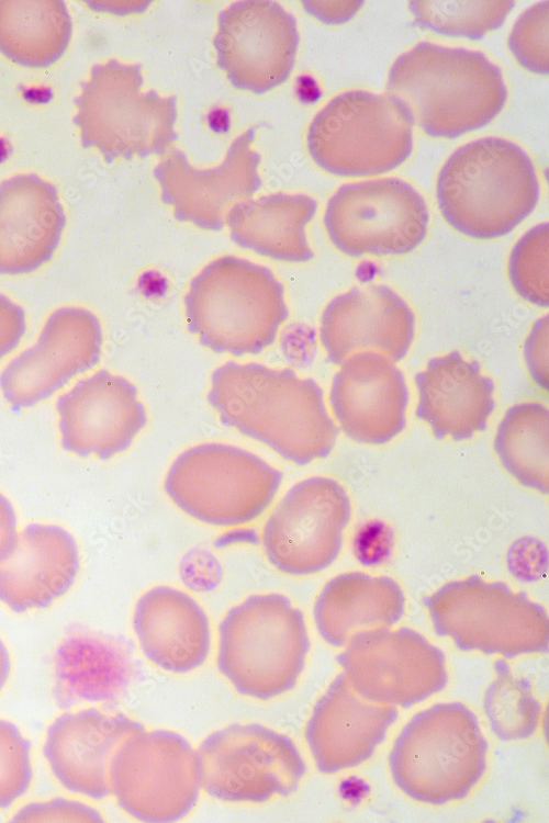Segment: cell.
<instances>
[{
    "label": "cell",
    "mask_w": 549,
    "mask_h": 823,
    "mask_svg": "<svg viewBox=\"0 0 549 823\" xmlns=\"http://www.w3.org/2000/svg\"><path fill=\"white\" fill-rule=\"evenodd\" d=\"M220 672L245 696L268 700L292 689L310 649L303 613L277 593L251 595L219 625Z\"/></svg>",
    "instance_id": "obj_6"
},
{
    "label": "cell",
    "mask_w": 549,
    "mask_h": 823,
    "mask_svg": "<svg viewBox=\"0 0 549 823\" xmlns=\"http://www.w3.org/2000/svg\"><path fill=\"white\" fill-rule=\"evenodd\" d=\"M515 291L526 301L549 305V224L529 229L514 246L508 263Z\"/></svg>",
    "instance_id": "obj_35"
},
{
    "label": "cell",
    "mask_w": 549,
    "mask_h": 823,
    "mask_svg": "<svg viewBox=\"0 0 549 823\" xmlns=\"http://www.w3.org/2000/svg\"><path fill=\"white\" fill-rule=\"evenodd\" d=\"M350 514L349 497L336 481L314 476L294 484L264 526L268 561L296 576L328 567L340 552Z\"/></svg>",
    "instance_id": "obj_15"
},
{
    "label": "cell",
    "mask_w": 549,
    "mask_h": 823,
    "mask_svg": "<svg viewBox=\"0 0 549 823\" xmlns=\"http://www.w3.org/2000/svg\"><path fill=\"white\" fill-rule=\"evenodd\" d=\"M206 398L225 426L298 465L328 456L338 437L323 388L291 369L228 361L212 373Z\"/></svg>",
    "instance_id": "obj_1"
},
{
    "label": "cell",
    "mask_w": 549,
    "mask_h": 823,
    "mask_svg": "<svg viewBox=\"0 0 549 823\" xmlns=\"http://www.w3.org/2000/svg\"><path fill=\"white\" fill-rule=\"evenodd\" d=\"M549 2L541 1L527 9L515 22L508 47L517 63L538 75L549 72Z\"/></svg>",
    "instance_id": "obj_36"
},
{
    "label": "cell",
    "mask_w": 549,
    "mask_h": 823,
    "mask_svg": "<svg viewBox=\"0 0 549 823\" xmlns=\"http://www.w3.org/2000/svg\"><path fill=\"white\" fill-rule=\"evenodd\" d=\"M66 225L56 187L37 174L0 183V274L34 272L48 262Z\"/></svg>",
    "instance_id": "obj_24"
},
{
    "label": "cell",
    "mask_w": 549,
    "mask_h": 823,
    "mask_svg": "<svg viewBox=\"0 0 549 823\" xmlns=\"http://www.w3.org/2000/svg\"><path fill=\"white\" fill-rule=\"evenodd\" d=\"M142 65L117 59L94 65L75 100L74 123L82 147L97 148L104 161L164 155L178 138L176 95L142 91Z\"/></svg>",
    "instance_id": "obj_7"
},
{
    "label": "cell",
    "mask_w": 549,
    "mask_h": 823,
    "mask_svg": "<svg viewBox=\"0 0 549 823\" xmlns=\"http://www.w3.org/2000/svg\"><path fill=\"white\" fill-rule=\"evenodd\" d=\"M142 731L141 723L122 713L67 712L48 728L43 754L66 789L102 799L112 793L110 765L116 749Z\"/></svg>",
    "instance_id": "obj_22"
},
{
    "label": "cell",
    "mask_w": 549,
    "mask_h": 823,
    "mask_svg": "<svg viewBox=\"0 0 549 823\" xmlns=\"http://www.w3.org/2000/svg\"><path fill=\"white\" fill-rule=\"evenodd\" d=\"M16 538L15 510L11 501L0 493V561L12 551Z\"/></svg>",
    "instance_id": "obj_42"
},
{
    "label": "cell",
    "mask_w": 549,
    "mask_h": 823,
    "mask_svg": "<svg viewBox=\"0 0 549 823\" xmlns=\"http://www.w3.org/2000/svg\"><path fill=\"white\" fill-rule=\"evenodd\" d=\"M525 358L534 380L548 390V315L535 323L525 343Z\"/></svg>",
    "instance_id": "obj_39"
},
{
    "label": "cell",
    "mask_w": 549,
    "mask_h": 823,
    "mask_svg": "<svg viewBox=\"0 0 549 823\" xmlns=\"http://www.w3.org/2000/svg\"><path fill=\"white\" fill-rule=\"evenodd\" d=\"M306 12L326 24L349 21L363 5V1H303Z\"/></svg>",
    "instance_id": "obj_41"
},
{
    "label": "cell",
    "mask_w": 549,
    "mask_h": 823,
    "mask_svg": "<svg viewBox=\"0 0 549 823\" xmlns=\"http://www.w3.org/2000/svg\"><path fill=\"white\" fill-rule=\"evenodd\" d=\"M71 18L60 0H0V53L27 68H45L66 52Z\"/></svg>",
    "instance_id": "obj_31"
},
{
    "label": "cell",
    "mask_w": 549,
    "mask_h": 823,
    "mask_svg": "<svg viewBox=\"0 0 549 823\" xmlns=\"http://www.w3.org/2000/svg\"><path fill=\"white\" fill-rule=\"evenodd\" d=\"M282 473L253 452L217 442L181 452L169 466L164 488L190 517L217 527L257 519L273 500Z\"/></svg>",
    "instance_id": "obj_8"
},
{
    "label": "cell",
    "mask_w": 549,
    "mask_h": 823,
    "mask_svg": "<svg viewBox=\"0 0 549 823\" xmlns=\"http://www.w3.org/2000/svg\"><path fill=\"white\" fill-rule=\"evenodd\" d=\"M329 399L345 435L360 443H386L406 425L404 375L377 352L363 351L345 360L333 377Z\"/></svg>",
    "instance_id": "obj_21"
},
{
    "label": "cell",
    "mask_w": 549,
    "mask_h": 823,
    "mask_svg": "<svg viewBox=\"0 0 549 823\" xmlns=\"http://www.w3.org/2000/svg\"><path fill=\"white\" fill-rule=\"evenodd\" d=\"M79 564L70 532L57 525L30 523L0 561V601L16 613L44 609L69 590Z\"/></svg>",
    "instance_id": "obj_25"
},
{
    "label": "cell",
    "mask_w": 549,
    "mask_h": 823,
    "mask_svg": "<svg viewBox=\"0 0 549 823\" xmlns=\"http://www.w3.org/2000/svg\"><path fill=\"white\" fill-rule=\"evenodd\" d=\"M259 126L235 138L223 162L213 169L193 168L186 154L177 148L155 167L153 173L161 187V200L173 207L177 221L220 230L231 205L251 198L260 189L261 157L250 147Z\"/></svg>",
    "instance_id": "obj_18"
},
{
    "label": "cell",
    "mask_w": 549,
    "mask_h": 823,
    "mask_svg": "<svg viewBox=\"0 0 549 823\" xmlns=\"http://www.w3.org/2000/svg\"><path fill=\"white\" fill-rule=\"evenodd\" d=\"M317 202L305 194L274 193L235 203L226 214L231 239L258 255L287 262L314 258L305 236Z\"/></svg>",
    "instance_id": "obj_30"
},
{
    "label": "cell",
    "mask_w": 549,
    "mask_h": 823,
    "mask_svg": "<svg viewBox=\"0 0 549 823\" xmlns=\"http://www.w3.org/2000/svg\"><path fill=\"white\" fill-rule=\"evenodd\" d=\"M415 317L406 302L383 284L355 286L323 311L320 338L327 360L341 365L363 351L402 360L414 338Z\"/></svg>",
    "instance_id": "obj_20"
},
{
    "label": "cell",
    "mask_w": 549,
    "mask_h": 823,
    "mask_svg": "<svg viewBox=\"0 0 549 823\" xmlns=\"http://www.w3.org/2000/svg\"><path fill=\"white\" fill-rule=\"evenodd\" d=\"M10 673V657L5 645L0 640V690L4 686Z\"/></svg>",
    "instance_id": "obj_43"
},
{
    "label": "cell",
    "mask_w": 549,
    "mask_h": 823,
    "mask_svg": "<svg viewBox=\"0 0 549 823\" xmlns=\"http://www.w3.org/2000/svg\"><path fill=\"white\" fill-rule=\"evenodd\" d=\"M110 783L120 807L133 818L178 821L198 801L201 783L197 752L176 732H138L116 749Z\"/></svg>",
    "instance_id": "obj_12"
},
{
    "label": "cell",
    "mask_w": 549,
    "mask_h": 823,
    "mask_svg": "<svg viewBox=\"0 0 549 823\" xmlns=\"http://www.w3.org/2000/svg\"><path fill=\"white\" fill-rule=\"evenodd\" d=\"M486 752L478 718L467 706L437 703L402 729L389 765L406 796L439 805L469 793L486 768Z\"/></svg>",
    "instance_id": "obj_5"
},
{
    "label": "cell",
    "mask_w": 549,
    "mask_h": 823,
    "mask_svg": "<svg viewBox=\"0 0 549 823\" xmlns=\"http://www.w3.org/2000/svg\"><path fill=\"white\" fill-rule=\"evenodd\" d=\"M307 149L323 170L369 177L402 165L413 150L412 124L395 102L363 90L340 93L313 119Z\"/></svg>",
    "instance_id": "obj_10"
},
{
    "label": "cell",
    "mask_w": 549,
    "mask_h": 823,
    "mask_svg": "<svg viewBox=\"0 0 549 823\" xmlns=\"http://www.w3.org/2000/svg\"><path fill=\"white\" fill-rule=\"evenodd\" d=\"M428 221L423 196L399 178L344 184L324 215L330 241L350 257L411 252L425 238Z\"/></svg>",
    "instance_id": "obj_13"
},
{
    "label": "cell",
    "mask_w": 549,
    "mask_h": 823,
    "mask_svg": "<svg viewBox=\"0 0 549 823\" xmlns=\"http://www.w3.org/2000/svg\"><path fill=\"white\" fill-rule=\"evenodd\" d=\"M54 697L58 707L116 699L130 683L133 661L125 642L101 632H69L55 653Z\"/></svg>",
    "instance_id": "obj_28"
},
{
    "label": "cell",
    "mask_w": 549,
    "mask_h": 823,
    "mask_svg": "<svg viewBox=\"0 0 549 823\" xmlns=\"http://www.w3.org/2000/svg\"><path fill=\"white\" fill-rule=\"evenodd\" d=\"M13 822H103L100 813L78 801L56 798L22 808Z\"/></svg>",
    "instance_id": "obj_38"
},
{
    "label": "cell",
    "mask_w": 549,
    "mask_h": 823,
    "mask_svg": "<svg viewBox=\"0 0 549 823\" xmlns=\"http://www.w3.org/2000/svg\"><path fill=\"white\" fill-rule=\"evenodd\" d=\"M386 93L412 125L449 139L488 125L507 100L501 68L483 53L428 42L395 59Z\"/></svg>",
    "instance_id": "obj_2"
},
{
    "label": "cell",
    "mask_w": 549,
    "mask_h": 823,
    "mask_svg": "<svg viewBox=\"0 0 549 823\" xmlns=\"http://www.w3.org/2000/svg\"><path fill=\"white\" fill-rule=\"evenodd\" d=\"M397 715L395 706L363 699L339 674L316 702L305 729L317 769L333 774L368 759Z\"/></svg>",
    "instance_id": "obj_23"
},
{
    "label": "cell",
    "mask_w": 549,
    "mask_h": 823,
    "mask_svg": "<svg viewBox=\"0 0 549 823\" xmlns=\"http://www.w3.org/2000/svg\"><path fill=\"white\" fill-rule=\"evenodd\" d=\"M345 646L336 661L366 700L408 708L447 685L444 652L413 629L361 630Z\"/></svg>",
    "instance_id": "obj_14"
},
{
    "label": "cell",
    "mask_w": 549,
    "mask_h": 823,
    "mask_svg": "<svg viewBox=\"0 0 549 823\" xmlns=\"http://www.w3.org/2000/svg\"><path fill=\"white\" fill-rule=\"evenodd\" d=\"M434 630L450 636L462 651H480L514 658L548 650L546 609L505 583L479 575L445 584L423 599Z\"/></svg>",
    "instance_id": "obj_9"
},
{
    "label": "cell",
    "mask_w": 549,
    "mask_h": 823,
    "mask_svg": "<svg viewBox=\"0 0 549 823\" xmlns=\"http://www.w3.org/2000/svg\"><path fill=\"white\" fill-rule=\"evenodd\" d=\"M418 391L416 417L426 421L437 439L472 438L486 429L495 407L494 383L481 373L480 363L459 351L428 360L415 375Z\"/></svg>",
    "instance_id": "obj_26"
},
{
    "label": "cell",
    "mask_w": 549,
    "mask_h": 823,
    "mask_svg": "<svg viewBox=\"0 0 549 823\" xmlns=\"http://www.w3.org/2000/svg\"><path fill=\"white\" fill-rule=\"evenodd\" d=\"M188 329L202 346L236 357L273 343L289 317L284 289L272 271L234 256L209 263L184 296Z\"/></svg>",
    "instance_id": "obj_4"
},
{
    "label": "cell",
    "mask_w": 549,
    "mask_h": 823,
    "mask_svg": "<svg viewBox=\"0 0 549 823\" xmlns=\"http://www.w3.org/2000/svg\"><path fill=\"white\" fill-rule=\"evenodd\" d=\"M494 669L496 678L486 689L483 701L491 730L502 741L530 737L541 712L530 683L516 677L504 659H497Z\"/></svg>",
    "instance_id": "obj_33"
},
{
    "label": "cell",
    "mask_w": 549,
    "mask_h": 823,
    "mask_svg": "<svg viewBox=\"0 0 549 823\" xmlns=\"http://www.w3.org/2000/svg\"><path fill=\"white\" fill-rule=\"evenodd\" d=\"M102 327L83 307L54 311L34 346L12 359L0 374V388L14 408L47 399L101 356Z\"/></svg>",
    "instance_id": "obj_17"
},
{
    "label": "cell",
    "mask_w": 549,
    "mask_h": 823,
    "mask_svg": "<svg viewBox=\"0 0 549 823\" xmlns=\"http://www.w3.org/2000/svg\"><path fill=\"white\" fill-rule=\"evenodd\" d=\"M197 758L203 789L234 802L289 797L306 770L289 736L258 723L232 724L210 734Z\"/></svg>",
    "instance_id": "obj_11"
},
{
    "label": "cell",
    "mask_w": 549,
    "mask_h": 823,
    "mask_svg": "<svg viewBox=\"0 0 549 823\" xmlns=\"http://www.w3.org/2000/svg\"><path fill=\"white\" fill-rule=\"evenodd\" d=\"M540 187L517 144L484 137L455 150L439 171L436 196L445 219L477 239L507 235L535 210Z\"/></svg>",
    "instance_id": "obj_3"
},
{
    "label": "cell",
    "mask_w": 549,
    "mask_h": 823,
    "mask_svg": "<svg viewBox=\"0 0 549 823\" xmlns=\"http://www.w3.org/2000/svg\"><path fill=\"white\" fill-rule=\"evenodd\" d=\"M299 41L295 18L278 2L244 0L219 14L213 45L232 84L262 94L288 80Z\"/></svg>",
    "instance_id": "obj_16"
},
{
    "label": "cell",
    "mask_w": 549,
    "mask_h": 823,
    "mask_svg": "<svg viewBox=\"0 0 549 823\" xmlns=\"http://www.w3.org/2000/svg\"><path fill=\"white\" fill-rule=\"evenodd\" d=\"M549 412L539 403L512 406L498 425L494 449L523 485L548 493Z\"/></svg>",
    "instance_id": "obj_32"
},
{
    "label": "cell",
    "mask_w": 549,
    "mask_h": 823,
    "mask_svg": "<svg viewBox=\"0 0 549 823\" xmlns=\"http://www.w3.org/2000/svg\"><path fill=\"white\" fill-rule=\"evenodd\" d=\"M25 330L24 308L0 293V359L19 345Z\"/></svg>",
    "instance_id": "obj_40"
},
{
    "label": "cell",
    "mask_w": 549,
    "mask_h": 823,
    "mask_svg": "<svg viewBox=\"0 0 549 823\" xmlns=\"http://www.w3.org/2000/svg\"><path fill=\"white\" fill-rule=\"evenodd\" d=\"M30 748L16 725L0 719V808L9 807L29 789L33 777Z\"/></svg>",
    "instance_id": "obj_37"
},
{
    "label": "cell",
    "mask_w": 549,
    "mask_h": 823,
    "mask_svg": "<svg viewBox=\"0 0 549 823\" xmlns=\"http://www.w3.org/2000/svg\"><path fill=\"white\" fill-rule=\"evenodd\" d=\"M515 1H410L413 24L437 34L472 41L500 29Z\"/></svg>",
    "instance_id": "obj_34"
},
{
    "label": "cell",
    "mask_w": 549,
    "mask_h": 823,
    "mask_svg": "<svg viewBox=\"0 0 549 823\" xmlns=\"http://www.w3.org/2000/svg\"><path fill=\"white\" fill-rule=\"evenodd\" d=\"M403 611L404 594L395 580L351 572L325 584L313 613L321 636L341 647L355 632L392 627Z\"/></svg>",
    "instance_id": "obj_29"
},
{
    "label": "cell",
    "mask_w": 549,
    "mask_h": 823,
    "mask_svg": "<svg viewBox=\"0 0 549 823\" xmlns=\"http://www.w3.org/2000/svg\"><path fill=\"white\" fill-rule=\"evenodd\" d=\"M133 628L145 656L172 673L201 666L210 649V625L201 606L188 594L156 586L137 600Z\"/></svg>",
    "instance_id": "obj_27"
},
{
    "label": "cell",
    "mask_w": 549,
    "mask_h": 823,
    "mask_svg": "<svg viewBox=\"0 0 549 823\" xmlns=\"http://www.w3.org/2000/svg\"><path fill=\"white\" fill-rule=\"evenodd\" d=\"M61 447L78 456L109 460L128 449L147 422L136 386L100 370L56 402Z\"/></svg>",
    "instance_id": "obj_19"
}]
</instances>
